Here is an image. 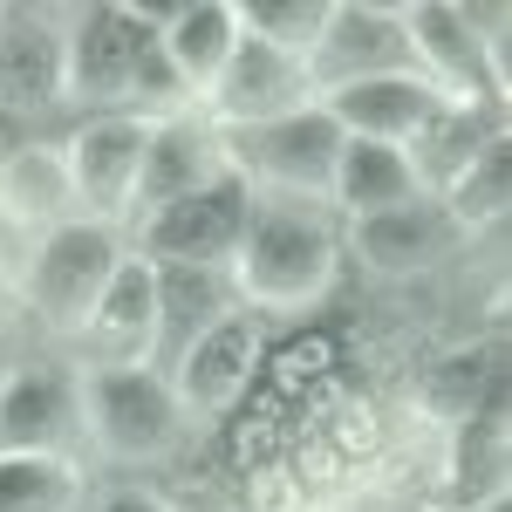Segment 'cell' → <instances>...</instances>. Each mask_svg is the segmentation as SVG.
I'll return each instance as SVG.
<instances>
[{"label": "cell", "instance_id": "6da1fadb", "mask_svg": "<svg viewBox=\"0 0 512 512\" xmlns=\"http://www.w3.org/2000/svg\"><path fill=\"white\" fill-rule=\"evenodd\" d=\"M226 274L239 287V308H308L335 280V233L308 205H253Z\"/></svg>", "mask_w": 512, "mask_h": 512}, {"label": "cell", "instance_id": "7a4b0ae2", "mask_svg": "<svg viewBox=\"0 0 512 512\" xmlns=\"http://www.w3.org/2000/svg\"><path fill=\"white\" fill-rule=\"evenodd\" d=\"M164 7H82L76 21L62 28L69 35V69H62V96L89 103L96 117H130V96H137V69H144V48L158 41Z\"/></svg>", "mask_w": 512, "mask_h": 512}, {"label": "cell", "instance_id": "3957f363", "mask_svg": "<svg viewBox=\"0 0 512 512\" xmlns=\"http://www.w3.org/2000/svg\"><path fill=\"white\" fill-rule=\"evenodd\" d=\"M226 144V164L233 178H260V185H280L294 198H328L335 185V158H342V130L335 117L308 103V110H287L274 123H246V130H219Z\"/></svg>", "mask_w": 512, "mask_h": 512}, {"label": "cell", "instance_id": "277c9868", "mask_svg": "<svg viewBox=\"0 0 512 512\" xmlns=\"http://www.w3.org/2000/svg\"><path fill=\"white\" fill-rule=\"evenodd\" d=\"M123 267V246L110 226H96V219H62V226H48L35 239V253H28V308L41 321H55V328H89L96 315V301H103V287L117 280Z\"/></svg>", "mask_w": 512, "mask_h": 512}, {"label": "cell", "instance_id": "5b68a950", "mask_svg": "<svg viewBox=\"0 0 512 512\" xmlns=\"http://www.w3.org/2000/svg\"><path fill=\"white\" fill-rule=\"evenodd\" d=\"M185 403L158 369H89L82 376V424L110 458H158L178 444Z\"/></svg>", "mask_w": 512, "mask_h": 512}, {"label": "cell", "instance_id": "8992f818", "mask_svg": "<svg viewBox=\"0 0 512 512\" xmlns=\"http://www.w3.org/2000/svg\"><path fill=\"white\" fill-rule=\"evenodd\" d=\"M253 185L246 178H212L205 192L178 198L144 219V260L151 267H233L239 239H246V219H253Z\"/></svg>", "mask_w": 512, "mask_h": 512}, {"label": "cell", "instance_id": "52a82bcc", "mask_svg": "<svg viewBox=\"0 0 512 512\" xmlns=\"http://www.w3.org/2000/svg\"><path fill=\"white\" fill-rule=\"evenodd\" d=\"M82 376L62 362H21L0 376V458H62L82 444Z\"/></svg>", "mask_w": 512, "mask_h": 512}, {"label": "cell", "instance_id": "ba28073f", "mask_svg": "<svg viewBox=\"0 0 512 512\" xmlns=\"http://www.w3.org/2000/svg\"><path fill=\"white\" fill-rule=\"evenodd\" d=\"M383 76H417V48L403 35L396 7H362V0H335L321 21L315 48H308V82L315 96L328 89H355V82H383Z\"/></svg>", "mask_w": 512, "mask_h": 512}, {"label": "cell", "instance_id": "9c48e42d", "mask_svg": "<svg viewBox=\"0 0 512 512\" xmlns=\"http://www.w3.org/2000/svg\"><path fill=\"white\" fill-rule=\"evenodd\" d=\"M396 14H403V35H410V48H417V76L431 82L437 96L506 117V76L492 69V55H485V41L472 35L465 7L424 0V7H396Z\"/></svg>", "mask_w": 512, "mask_h": 512}, {"label": "cell", "instance_id": "30bf717a", "mask_svg": "<svg viewBox=\"0 0 512 512\" xmlns=\"http://www.w3.org/2000/svg\"><path fill=\"white\" fill-rule=\"evenodd\" d=\"M144 137L151 123L144 117H89L62 144V171H69V192L76 205L110 226V219H130V198H137V171H144Z\"/></svg>", "mask_w": 512, "mask_h": 512}, {"label": "cell", "instance_id": "8fae6325", "mask_svg": "<svg viewBox=\"0 0 512 512\" xmlns=\"http://www.w3.org/2000/svg\"><path fill=\"white\" fill-rule=\"evenodd\" d=\"M308 103H321L315 82H308V62H301V55L267 48V41L246 35V28H239L233 62L219 69L212 96H205V110H212V123H219V130L274 123V117H287V110H308Z\"/></svg>", "mask_w": 512, "mask_h": 512}, {"label": "cell", "instance_id": "7c38bea8", "mask_svg": "<svg viewBox=\"0 0 512 512\" xmlns=\"http://www.w3.org/2000/svg\"><path fill=\"white\" fill-rule=\"evenodd\" d=\"M233 164H226V144H219V130H205L198 117H164L151 123V137H144V171H137V198H130V219L144 226L151 212L164 205H178V198L205 192L212 178H226Z\"/></svg>", "mask_w": 512, "mask_h": 512}, {"label": "cell", "instance_id": "4fadbf2b", "mask_svg": "<svg viewBox=\"0 0 512 512\" xmlns=\"http://www.w3.org/2000/svg\"><path fill=\"white\" fill-rule=\"evenodd\" d=\"M158 280V342H151V369L171 383V369L192 355L226 315H239V287L226 267H151Z\"/></svg>", "mask_w": 512, "mask_h": 512}, {"label": "cell", "instance_id": "5bb4252c", "mask_svg": "<svg viewBox=\"0 0 512 512\" xmlns=\"http://www.w3.org/2000/svg\"><path fill=\"white\" fill-rule=\"evenodd\" d=\"M62 69H69V35L55 14L35 7H0V103H62Z\"/></svg>", "mask_w": 512, "mask_h": 512}, {"label": "cell", "instance_id": "9a60e30c", "mask_svg": "<svg viewBox=\"0 0 512 512\" xmlns=\"http://www.w3.org/2000/svg\"><path fill=\"white\" fill-rule=\"evenodd\" d=\"M437 96L424 76H383V82H355V89H328L321 96V110L335 117L342 137H362V144H410L417 137V123L431 117Z\"/></svg>", "mask_w": 512, "mask_h": 512}, {"label": "cell", "instance_id": "2e32d148", "mask_svg": "<svg viewBox=\"0 0 512 512\" xmlns=\"http://www.w3.org/2000/svg\"><path fill=\"white\" fill-rule=\"evenodd\" d=\"M82 335L103 355L96 369H137V362L151 369V342H158V280H151V260H123Z\"/></svg>", "mask_w": 512, "mask_h": 512}, {"label": "cell", "instance_id": "e0dca14e", "mask_svg": "<svg viewBox=\"0 0 512 512\" xmlns=\"http://www.w3.org/2000/svg\"><path fill=\"white\" fill-rule=\"evenodd\" d=\"M253 362H260V321H253V308H239V315H226L205 342H192V355L171 369V390H178V403L226 410V403L253 383Z\"/></svg>", "mask_w": 512, "mask_h": 512}, {"label": "cell", "instance_id": "ac0fdd59", "mask_svg": "<svg viewBox=\"0 0 512 512\" xmlns=\"http://www.w3.org/2000/svg\"><path fill=\"white\" fill-rule=\"evenodd\" d=\"M451 492H458V512H485L492 499H506V376H492L485 396L458 417Z\"/></svg>", "mask_w": 512, "mask_h": 512}, {"label": "cell", "instance_id": "d6986e66", "mask_svg": "<svg viewBox=\"0 0 512 512\" xmlns=\"http://www.w3.org/2000/svg\"><path fill=\"white\" fill-rule=\"evenodd\" d=\"M492 137H506V117L499 110H472V103H437L431 117L417 123V137L403 144V158L417 171V185L424 192H451L458 178H465V164L492 144Z\"/></svg>", "mask_w": 512, "mask_h": 512}, {"label": "cell", "instance_id": "ffe728a7", "mask_svg": "<svg viewBox=\"0 0 512 512\" xmlns=\"http://www.w3.org/2000/svg\"><path fill=\"white\" fill-rule=\"evenodd\" d=\"M158 41H164V62L178 69V82H185L192 96H212L219 69L233 62V48H239V7L233 0H185V7H164Z\"/></svg>", "mask_w": 512, "mask_h": 512}, {"label": "cell", "instance_id": "44dd1931", "mask_svg": "<svg viewBox=\"0 0 512 512\" xmlns=\"http://www.w3.org/2000/svg\"><path fill=\"white\" fill-rule=\"evenodd\" d=\"M328 198L349 212V219H383L396 205H417L424 185H417V171L410 158L396 151V144H362V137H342V158H335V185Z\"/></svg>", "mask_w": 512, "mask_h": 512}, {"label": "cell", "instance_id": "7402d4cb", "mask_svg": "<svg viewBox=\"0 0 512 512\" xmlns=\"http://www.w3.org/2000/svg\"><path fill=\"white\" fill-rule=\"evenodd\" d=\"M458 239L451 212L437 198H417V205H396L383 219H355V253L376 267V274H410V267H431L437 253Z\"/></svg>", "mask_w": 512, "mask_h": 512}, {"label": "cell", "instance_id": "603a6c76", "mask_svg": "<svg viewBox=\"0 0 512 512\" xmlns=\"http://www.w3.org/2000/svg\"><path fill=\"white\" fill-rule=\"evenodd\" d=\"M69 205H76V192H69L62 151H14V158H7L0 212H41L48 226H62V219H76Z\"/></svg>", "mask_w": 512, "mask_h": 512}, {"label": "cell", "instance_id": "cb8c5ba5", "mask_svg": "<svg viewBox=\"0 0 512 512\" xmlns=\"http://www.w3.org/2000/svg\"><path fill=\"white\" fill-rule=\"evenodd\" d=\"M82 485L62 458H0V512H76Z\"/></svg>", "mask_w": 512, "mask_h": 512}, {"label": "cell", "instance_id": "d4e9b609", "mask_svg": "<svg viewBox=\"0 0 512 512\" xmlns=\"http://www.w3.org/2000/svg\"><path fill=\"white\" fill-rule=\"evenodd\" d=\"M512 198V151L506 137H492L472 164H465V178L444 192V212H451V226L465 233V226H485V219H499Z\"/></svg>", "mask_w": 512, "mask_h": 512}, {"label": "cell", "instance_id": "484cf974", "mask_svg": "<svg viewBox=\"0 0 512 512\" xmlns=\"http://www.w3.org/2000/svg\"><path fill=\"white\" fill-rule=\"evenodd\" d=\"M321 21H328V0H246V7H239V28H246V35H260L267 48H280V55H301V62H308V48H315Z\"/></svg>", "mask_w": 512, "mask_h": 512}, {"label": "cell", "instance_id": "4316f807", "mask_svg": "<svg viewBox=\"0 0 512 512\" xmlns=\"http://www.w3.org/2000/svg\"><path fill=\"white\" fill-rule=\"evenodd\" d=\"M21 308H28V301H21V287H14V280H7V267H0V335L21 321Z\"/></svg>", "mask_w": 512, "mask_h": 512}, {"label": "cell", "instance_id": "83f0119b", "mask_svg": "<svg viewBox=\"0 0 512 512\" xmlns=\"http://www.w3.org/2000/svg\"><path fill=\"white\" fill-rule=\"evenodd\" d=\"M96 512H164L158 499H144V492H117V499H103Z\"/></svg>", "mask_w": 512, "mask_h": 512}, {"label": "cell", "instance_id": "f1b7e54d", "mask_svg": "<svg viewBox=\"0 0 512 512\" xmlns=\"http://www.w3.org/2000/svg\"><path fill=\"white\" fill-rule=\"evenodd\" d=\"M0 376H7V355H0Z\"/></svg>", "mask_w": 512, "mask_h": 512}]
</instances>
